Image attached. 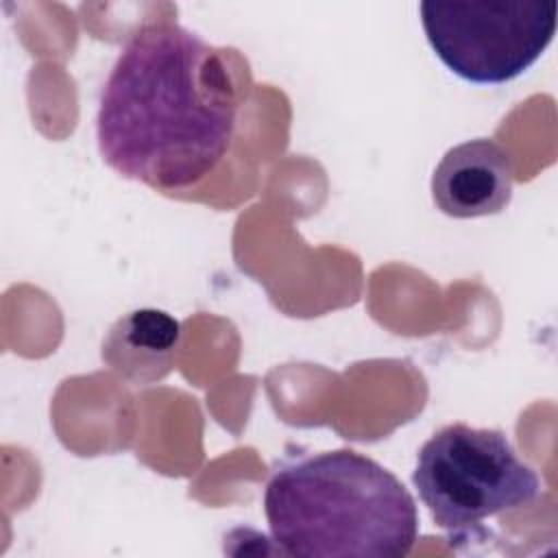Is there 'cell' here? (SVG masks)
<instances>
[{"mask_svg":"<svg viewBox=\"0 0 558 558\" xmlns=\"http://www.w3.org/2000/svg\"><path fill=\"white\" fill-rule=\"evenodd\" d=\"M238 107L218 48L177 22H148L129 37L100 94V157L155 190L187 187L227 155Z\"/></svg>","mask_w":558,"mask_h":558,"instance_id":"obj_1","label":"cell"},{"mask_svg":"<svg viewBox=\"0 0 558 558\" xmlns=\"http://www.w3.org/2000/svg\"><path fill=\"white\" fill-rule=\"evenodd\" d=\"M264 512L277 547L299 558H401L418 534L408 488L353 449L281 464L266 484Z\"/></svg>","mask_w":558,"mask_h":558,"instance_id":"obj_2","label":"cell"},{"mask_svg":"<svg viewBox=\"0 0 558 558\" xmlns=\"http://www.w3.org/2000/svg\"><path fill=\"white\" fill-rule=\"evenodd\" d=\"M412 482L436 525L464 534L488 517L523 508L541 480L499 429L451 423L418 451Z\"/></svg>","mask_w":558,"mask_h":558,"instance_id":"obj_3","label":"cell"},{"mask_svg":"<svg viewBox=\"0 0 558 558\" xmlns=\"http://www.w3.org/2000/svg\"><path fill=\"white\" fill-rule=\"evenodd\" d=\"M436 57L460 78L501 85L521 76L551 44L556 4L538 0L418 4Z\"/></svg>","mask_w":558,"mask_h":558,"instance_id":"obj_4","label":"cell"},{"mask_svg":"<svg viewBox=\"0 0 558 558\" xmlns=\"http://www.w3.org/2000/svg\"><path fill=\"white\" fill-rule=\"evenodd\" d=\"M432 198L451 218L499 214L512 198L508 153L488 137L449 148L432 174Z\"/></svg>","mask_w":558,"mask_h":558,"instance_id":"obj_5","label":"cell"},{"mask_svg":"<svg viewBox=\"0 0 558 558\" xmlns=\"http://www.w3.org/2000/svg\"><path fill=\"white\" fill-rule=\"evenodd\" d=\"M181 338L179 323L161 310H135L120 318L102 342L109 366L135 384L163 377Z\"/></svg>","mask_w":558,"mask_h":558,"instance_id":"obj_6","label":"cell"}]
</instances>
